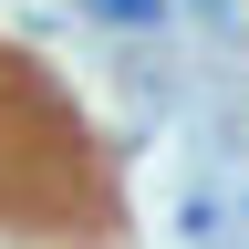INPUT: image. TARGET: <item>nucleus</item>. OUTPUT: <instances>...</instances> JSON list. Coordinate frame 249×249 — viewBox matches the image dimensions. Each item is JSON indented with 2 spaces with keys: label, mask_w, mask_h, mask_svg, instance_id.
Wrapping results in <instances>:
<instances>
[{
  "label": "nucleus",
  "mask_w": 249,
  "mask_h": 249,
  "mask_svg": "<svg viewBox=\"0 0 249 249\" xmlns=\"http://www.w3.org/2000/svg\"><path fill=\"white\" fill-rule=\"evenodd\" d=\"M83 11H104V21H124V31H166V0H83Z\"/></svg>",
  "instance_id": "f257e3e1"
},
{
  "label": "nucleus",
  "mask_w": 249,
  "mask_h": 249,
  "mask_svg": "<svg viewBox=\"0 0 249 249\" xmlns=\"http://www.w3.org/2000/svg\"><path fill=\"white\" fill-rule=\"evenodd\" d=\"M187 11H197V21L218 31V42H239V11H229V0H187Z\"/></svg>",
  "instance_id": "f03ea898"
}]
</instances>
